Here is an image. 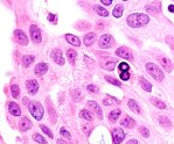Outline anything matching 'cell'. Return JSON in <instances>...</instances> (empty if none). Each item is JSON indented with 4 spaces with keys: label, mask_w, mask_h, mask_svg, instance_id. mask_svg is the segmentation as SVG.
I'll return each mask as SVG.
<instances>
[{
    "label": "cell",
    "mask_w": 174,
    "mask_h": 144,
    "mask_svg": "<svg viewBox=\"0 0 174 144\" xmlns=\"http://www.w3.org/2000/svg\"><path fill=\"white\" fill-rule=\"evenodd\" d=\"M148 21H150V18L144 13H133V14L129 15L126 19L127 25L132 28L144 27L145 25L148 23Z\"/></svg>",
    "instance_id": "6da1fadb"
},
{
    "label": "cell",
    "mask_w": 174,
    "mask_h": 144,
    "mask_svg": "<svg viewBox=\"0 0 174 144\" xmlns=\"http://www.w3.org/2000/svg\"><path fill=\"white\" fill-rule=\"evenodd\" d=\"M145 67H146V71L151 75V77L154 78V80H157L159 83L164 80V72H162V70L159 66H157L154 63H147L145 65Z\"/></svg>",
    "instance_id": "7a4b0ae2"
},
{
    "label": "cell",
    "mask_w": 174,
    "mask_h": 144,
    "mask_svg": "<svg viewBox=\"0 0 174 144\" xmlns=\"http://www.w3.org/2000/svg\"><path fill=\"white\" fill-rule=\"evenodd\" d=\"M28 109L31 112V114L33 115V117L38 121H40L43 117V107L39 101H28Z\"/></svg>",
    "instance_id": "3957f363"
},
{
    "label": "cell",
    "mask_w": 174,
    "mask_h": 144,
    "mask_svg": "<svg viewBox=\"0 0 174 144\" xmlns=\"http://www.w3.org/2000/svg\"><path fill=\"white\" fill-rule=\"evenodd\" d=\"M115 43V40L111 35L109 34H104L100 37V41H98V44H100V48L101 49H109Z\"/></svg>",
    "instance_id": "277c9868"
},
{
    "label": "cell",
    "mask_w": 174,
    "mask_h": 144,
    "mask_svg": "<svg viewBox=\"0 0 174 144\" xmlns=\"http://www.w3.org/2000/svg\"><path fill=\"white\" fill-rule=\"evenodd\" d=\"M125 136H126V134L123 131L122 128H116L112 130V139H113L115 144H120L124 141Z\"/></svg>",
    "instance_id": "5b68a950"
},
{
    "label": "cell",
    "mask_w": 174,
    "mask_h": 144,
    "mask_svg": "<svg viewBox=\"0 0 174 144\" xmlns=\"http://www.w3.org/2000/svg\"><path fill=\"white\" fill-rule=\"evenodd\" d=\"M31 37H32V40H33L34 43H40L42 41L41 30L38 28L36 25H32L31 26Z\"/></svg>",
    "instance_id": "8992f818"
},
{
    "label": "cell",
    "mask_w": 174,
    "mask_h": 144,
    "mask_svg": "<svg viewBox=\"0 0 174 144\" xmlns=\"http://www.w3.org/2000/svg\"><path fill=\"white\" fill-rule=\"evenodd\" d=\"M14 37H15V40L19 44H21V45H27L28 44V37L22 30H20V29L14 30Z\"/></svg>",
    "instance_id": "52a82bcc"
},
{
    "label": "cell",
    "mask_w": 174,
    "mask_h": 144,
    "mask_svg": "<svg viewBox=\"0 0 174 144\" xmlns=\"http://www.w3.org/2000/svg\"><path fill=\"white\" fill-rule=\"evenodd\" d=\"M53 60L57 64V65H63L64 64V58H63V55H62V50L61 49H54L50 53Z\"/></svg>",
    "instance_id": "ba28073f"
},
{
    "label": "cell",
    "mask_w": 174,
    "mask_h": 144,
    "mask_svg": "<svg viewBox=\"0 0 174 144\" xmlns=\"http://www.w3.org/2000/svg\"><path fill=\"white\" fill-rule=\"evenodd\" d=\"M26 88H27V92L32 95L36 94L38 90H39V83L35 80V79H31V80H27L26 83Z\"/></svg>",
    "instance_id": "9c48e42d"
},
{
    "label": "cell",
    "mask_w": 174,
    "mask_h": 144,
    "mask_svg": "<svg viewBox=\"0 0 174 144\" xmlns=\"http://www.w3.org/2000/svg\"><path fill=\"white\" fill-rule=\"evenodd\" d=\"M116 55H117L118 57H120V58H126V59H129V60H133L132 53H131L130 50H129L127 48H125V47H122V48L117 49V50H116Z\"/></svg>",
    "instance_id": "30bf717a"
},
{
    "label": "cell",
    "mask_w": 174,
    "mask_h": 144,
    "mask_svg": "<svg viewBox=\"0 0 174 144\" xmlns=\"http://www.w3.org/2000/svg\"><path fill=\"white\" fill-rule=\"evenodd\" d=\"M48 71V64L46 63H39L35 69H34V73L39 77H42L43 75H46V72Z\"/></svg>",
    "instance_id": "8fae6325"
},
{
    "label": "cell",
    "mask_w": 174,
    "mask_h": 144,
    "mask_svg": "<svg viewBox=\"0 0 174 144\" xmlns=\"http://www.w3.org/2000/svg\"><path fill=\"white\" fill-rule=\"evenodd\" d=\"M88 106L96 113V115H97V117H98V120H102L103 119V112H102V109H101V107L98 106V104L97 102H95V101H93V100H90V101H88Z\"/></svg>",
    "instance_id": "7c38bea8"
},
{
    "label": "cell",
    "mask_w": 174,
    "mask_h": 144,
    "mask_svg": "<svg viewBox=\"0 0 174 144\" xmlns=\"http://www.w3.org/2000/svg\"><path fill=\"white\" fill-rule=\"evenodd\" d=\"M97 40V35L95 33H89L84 36V44L86 47H91Z\"/></svg>",
    "instance_id": "4fadbf2b"
},
{
    "label": "cell",
    "mask_w": 174,
    "mask_h": 144,
    "mask_svg": "<svg viewBox=\"0 0 174 144\" xmlns=\"http://www.w3.org/2000/svg\"><path fill=\"white\" fill-rule=\"evenodd\" d=\"M32 127H33L32 121H31L28 117L24 116V117L21 119V121H20V129H21L22 131H27V130H29Z\"/></svg>",
    "instance_id": "5bb4252c"
},
{
    "label": "cell",
    "mask_w": 174,
    "mask_h": 144,
    "mask_svg": "<svg viewBox=\"0 0 174 144\" xmlns=\"http://www.w3.org/2000/svg\"><path fill=\"white\" fill-rule=\"evenodd\" d=\"M158 60L167 72H172V62H171V59H168L166 57H160V58H158Z\"/></svg>",
    "instance_id": "9a60e30c"
},
{
    "label": "cell",
    "mask_w": 174,
    "mask_h": 144,
    "mask_svg": "<svg viewBox=\"0 0 174 144\" xmlns=\"http://www.w3.org/2000/svg\"><path fill=\"white\" fill-rule=\"evenodd\" d=\"M8 110L13 116H20L21 115V109H20L19 105H17L15 102H10L8 104Z\"/></svg>",
    "instance_id": "2e32d148"
},
{
    "label": "cell",
    "mask_w": 174,
    "mask_h": 144,
    "mask_svg": "<svg viewBox=\"0 0 174 144\" xmlns=\"http://www.w3.org/2000/svg\"><path fill=\"white\" fill-rule=\"evenodd\" d=\"M127 106H129V108H130L133 113H136V114H140V113H141V109H140V107H139V105H138V102H137L136 100L130 99V100L127 101Z\"/></svg>",
    "instance_id": "e0dca14e"
},
{
    "label": "cell",
    "mask_w": 174,
    "mask_h": 144,
    "mask_svg": "<svg viewBox=\"0 0 174 144\" xmlns=\"http://www.w3.org/2000/svg\"><path fill=\"white\" fill-rule=\"evenodd\" d=\"M120 125L131 129V128H133V127L136 125V121H134L133 119H131L130 116H125V117L120 121Z\"/></svg>",
    "instance_id": "ac0fdd59"
},
{
    "label": "cell",
    "mask_w": 174,
    "mask_h": 144,
    "mask_svg": "<svg viewBox=\"0 0 174 144\" xmlns=\"http://www.w3.org/2000/svg\"><path fill=\"white\" fill-rule=\"evenodd\" d=\"M65 40H67L71 45H74V47H79V45H81L79 38L76 37V36L72 35V34H67V35H65Z\"/></svg>",
    "instance_id": "d6986e66"
},
{
    "label": "cell",
    "mask_w": 174,
    "mask_h": 144,
    "mask_svg": "<svg viewBox=\"0 0 174 144\" xmlns=\"http://www.w3.org/2000/svg\"><path fill=\"white\" fill-rule=\"evenodd\" d=\"M139 84H140V86H141V88L144 91H146V92H151L152 91V84L150 82H147L144 77L139 78Z\"/></svg>",
    "instance_id": "ffe728a7"
},
{
    "label": "cell",
    "mask_w": 174,
    "mask_h": 144,
    "mask_svg": "<svg viewBox=\"0 0 174 144\" xmlns=\"http://www.w3.org/2000/svg\"><path fill=\"white\" fill-rule=\"evenodd\" d=\"M79 116H81L82 119L86 120V121H89V122H91V121L94 120V116H93V114H91V112H90L89 109H82V110L79 112Z\"/></svg>",
    "instance_id": "44dd1931"
},
{
    "label": "cell",
    "mask_w": 174,
    "mask_h": 144,
    "mask_svg": "<svg viewBox=\"0 0 174 144\" xmlns=\"http://www.w3.org/2000/svg\"><path fill=\"white\" fill-rule=\"evenodd\" d=\"M70 95H71V99H72L75 102H78V101H81V100L83 99V94H82V92H81L79 90H74V91H71V92H70Z\"/></svg>",
    "instance_id": "7402d4cb"
},
{
    "label": "cell",
    "mask_w": 174,
    "mask_h": 144,
    "mask_svg": "<svg viewBox=\"0 0 174 144\" xmlns=\"http://www.w3.org/2000/svg\"><path fill=\"white\" fill-rule=\"evenodd\" d=\"M159 123L162 125V127H165V128H167V129H169L171 127H172V121L167 117V116H159Z\"/></svg>",
    "instance_id": "603a6c76"
},
{
    "label": "cell",
    "mask_w": 174,
    "mask_h": 144,
    "mask_svg": "<svg viewBox=\"0 0 174 144\" xmlns=\"http://www.w3.org/2000/svg\"><path fill=\"white\" fill-rule=\"evenodd\" d=\"M67 57H68L69 63H70V64H74V63H75V60H76V58H77V53H76V51H75V50L69 49V50L67 51Z\"/></svg>",
    "instance_id": "cb8c5ba5"
},
{
    "label": "cell",
    "mask_w": 174,
    "mask_h": 144,
    "mask_svg": "<svg viewBox=\"0 0 174 144\" xmlns=\"http://www.w3.org/2000/svg\"><path fill=\"white\" fill-rule=\"evenodd\" d=\"M34 60H35V57H34V56H31V55L24 56V58H22V65H24V67H28Z\"/></svg>",
    "instance_id": "d4e9b609"
},
{
    "label": "cell",
    "mask_w": 174,
    "mask_h": 144,
    "mask_svg": "<svg viewBox=\"0 0 174 144\" xmlns=\"http://www.w3.org/2000/svg\"><path fill=\"white\" fill-rule=\"evenodd\" d=\"M120 114H122L120 109H115V110H112V112L109 114V119H110V121H111V122H117V120L119 119Z\"/></svg>",
    "instance_id": "484cf974"
},
{
    "label": "cell",
    "mask_w": 174,
    "mask_h": 144,
    "mask_svg": "<svg viewBox=\"0 0 174 144\" xmlns=\"http://www.w3.org/2000/svg\"><path fill=\"white\" fill-rule=\"evenodd\" d=\"M94 10L96 11V13H97L98 15H101V16H103V18H106V16L109 15V12H108L105 8H103V7L98 6V5H95V6H94Z\"/></svg>",
    "instance_id": "4316f807"
},
{
    "label": "cell",
    "mask_w": 174,
    "mask_h": 144,
    "mask_svg": "<svg viewBox=\"0 0 174 144\" xmlns=\"http://www.w3.org/2000/svg\"><path fill=\"white\" fill-rule=\"evenodd\" d=\"M116 104H119V100H117L116 98L110 97V95L103 100V105H105V106H112V105H116Z\"/></svg>",
    "instance_id": "83f0119b"
},
{
    "label": "cell",
    "mask_w": 174,
    "mask_h": 144,
    "mask_svg": "<svg viewBox=\"0 0 174 144\" xmlns=\"http://www.w3.org/2000/svg\"><path fill=\"white\" fill-rule=\"evenodd\" d=\"M123 12H124V7L123 5H117L115 8H113V16L115 18H120L123 15Z\"/></svg>",
    "instance_id": "f1b7e54d"
},
{
    "label": "cell",
    "mask_w": 174,
    "mask_h": 144,
    "mask_svg": "<svg viewBox=\"0 0 174 144\" xmlns=\"http://www.w3.org/2000/svg\"><path fill=\"white\" fill-rule=\"evenodd\" d=\"M151 102H152L157 108H160V109H165V108H166V104L162 102V101H160V100L157 99V98H151Z\"/></svg>",
    "instance_id": "f546056e"
},
{
    "label": "cell",
    "mask_w": 174,
    "mask_h": 144,
    "mask_svg": "<svg viewBox=\"0 0 174 144\" xmlns=\"http://www.w3.org/2000/svg\"><path fill=\"white\" fill-rule=\"evenodd\" d=\"M48 112H49V119H50V121H52V123L54 124L55 122H56V119H57V116H56V113H55V110H54V108H53V106H48Z\"/></svg>",
    "instance_id": "4dcf8cb0"
},
{
    "label": "cell",
    "mask_w": 174,
    "mask_h": 144,
    "mask_svg": "<svg viewBox=\"0 0 174 144\" xmlns=\"http://www.w3.org/2000/svg\"><path fill=\"white\" fill-rule=\"evenodd\" d=\"M33 139L36 143H40V144H48V142L46 141V138L42 137V135H40V134H34L33 135Z\"/></svg>",
    "instance_id": "1f68e13d"
},
{
    "label": "cell",
    "mask_w": 174,
    "mask_h": 144,
    "mask_svg": "<svg viewBox=\"0 0 174 144\" xmlns=\"http://www.w3.org/2000/svg\"><path fill=\"white\" fill-rule=\"evenodd\" d=\"M11 93H12V97L13 98H19V95H20V88H19V86L18 85H12L11 86Z\"/></svg>",
    "instance_id": "d6a6232c"
},
{
    "label": "cell",
    "mask_w": 174,
    "mask_h": 144,
    "mask_svg": "<svg viewBox=\"0 0 174 144\" xmlns=\"http://www.w3.org/2000/svg\"><path fill=\"white\" fill-rule=\"evenodd\" d=\"M101 65L103 66V69H106V70H109V71H112L113 69H115V66H116V62H106V63H101Z\"/></svg>",
    "instance_id": "836d02e7"
},
{
    "label": "cell",
    "mask_w": 174,
    "mask_h": 144,
    "mask_svg": "<svg viewBox=\"0 0 174 144\" xmlns=\"http://www.w3.org/2000/svg\"><path fill=\"white\" fill-rule=\"evenodd\" d=\"M105 80H106L108 83H111V84L116 85V86H122V83H120L119 80H117V79L112 78V77H109V76H106V77H105Z\"/></svg>",
    "instance_id": "e575fe53"
},
{
    "label": "cell",
    "mask_w": 174,
    "mask_h": 144,
    "mask_svg": "<svg viewBox=\"0 0 174 144\" xmlns=\"http://www.w3.org/2000/svg\"><path fill=\"white\" fill-rule=\"evenodd\" d=\"M139 132H140V135H141L143 137H145V138H147V137L150 136V131H148V129L145 128V127H140V128H139Z\"/></svg>",
    "instance_id": "d590c367"
},
{
    "label": "cell",
    "mask_w": 174,
    "mask_h": 144,
    "mask_svg": "<svg viewBox=\"0 0 174 144\" xmlns=\"http://www.w3.org/2000/svg\"><path fill=\"white\" fill-rule=\"evenodd\" d=\"M40 128L42 129V131H43V132H46V135H47V136H49L50 138H53V132L50 131V129H49L48 127H46V125H43V124H40Z\"/></svg>",
    "instance_id": "8d00e7d4"
},
{
    "label": "cell",
    "mask_w": 174,
    "mask_h": 144,
    "mask_svg": "<svg viewBox=\"0 0 174 144\" xmlns=\"http://www.w3.org/2000/svg\"><path fill=\"white\" fill-rule=\"evenodd\" d=\"M60 134H61L63 137H65L67 139H71V135H70V132H69L68 130H65L64 128H61V129H60Z\"/></svg>",
    "instance_id": "74e56055"
},
{
    "label": "cell",
    "mask_w": 174,
    "mask_h": 144,
    "mask_svg": "<svg viewBox=\"0 0 174 144\" xmlns=\"http://www.w3.org/2000/svg\"><path fill=\"white\" fill-rule=\"evenodd\" d=\"M82 129H83V132H85V135H89V134L91 132L93 127L89 125V123H86V124H83V125H82Z\"/></svg>",
    "instance_id": "f35d334b"
},
{
    "label": "cell",
    "mask_w": 174,
    "mask_h": 144,
    "mask_svg": "<svg viewBox=\"0 0 174 144\" xmlns=\"http://www.w3.org/2000/svg\"><path fill=\"white\" fill-rule=\"evenodd\" d=\"M86 90H88L89 92H91V93H98V87L95 86V85H93V84L86 86Z\"/></svg>",
    "instance_id": "ab89813d"
},
{
    "label": "cell",
    "mask_w": 174,
    "mask_h": 144,
    "mask_svg": "<svg viewBox=\"0 0 174 144\" xmlns=\"http://www.w3.org/2000/svg\"><path fill=\"white\" fill-rule=\"evenodd\" d=\"M119 77H120L122 80H129L130 79V73H129L127 71H125V72H122Z\"/></svg>",
    "instance_id": "60d3db41"
},
{
    "label": "cell",
    "mask_w": 174,
    "mask_h": 144,
    "mask_svg": "<svg viewBox=\"0 0 174 144\" xmlns=\"http://www.w3.org/2000/svg\"><path fill=\"white\" fill-rule=\"evenodd\" d=\"M119 70H120L122 72H125V71H127V70H129V65H127L126 63H124V62H123V63H120V64H119Z\"/></svg>",
    "instance_id": "b9f144b4"
},
{
    "label": "cell",
    "mask_w": 174,
    "mask_h": 144,
    "mask_svg": "<svg viewBox=\"0 0 174 144\" xmlns=\"http://www.w3.org/2000/svg\"><path fill=\"white\" fill-rule=\"evenodd\" d=\"M56 19H57V15H54V14H48V20L53 23H56Z\"/></svg>",
    "instance_id": "7bdbcfd3"
},
{
    "label": "cell",
    "mask_w": 174,
    "mask_h": 144,
    "mask_svg": "<svg viewBox=\"0 0 174 144\" xmlns=\"http://www.w3.org/2000/svg\"><path fill=\"white\" fill-rule=\"evenodd\" d=\"M101 3H103L104 5H111V3H112V0H101Z\"/></svg>",
    "instance_id": "ee69618b"
},
{
    "label": "cell",
    "mask_w": 174,
    "mask_h": 144,
    "mask_svg": "<svg viewBox=\"0 0 174 144\" xmlns=\"http://www.w3.org/2000/svg\"><path fill=\"white\" fill-rule=\"evenodd\" d=\"M126 144H138V141H137V139H131V141H129Z\"/></svg>",
    "instance_id": "f6af8a7d"
},
{
    "label": "cell",
    "mask_w": 174,
    "mask_h": 144,
    "mask_svg": "<svg viewBox=\"0 0 174 144\" xmlns=\"http://www.w3.org/2000/svg\"><path fill=\"white\" fill-rule=\"evenodd\" d=\"M168 11H169L171 13H173V12H174V6H173V5H169V6H168Z\"/></svg>",
    "instance_id": "bcb514c9"
},
{
    "label": "cell",
    "mask_w": 174,
    "mask_h": 144,
    "mask_svg": "<svg viewBox=\"0 0 174 144\" xmlns=\"http://www.w3.org/2000/svg\"><path fill=\"white\" fill-rule=\"evenodd\" d=\"M57 144H65V142L63 139H57Z\"/></svg>",
    "instance_id": "7dc6e473"
},
{
    "label": "cell",
    "mask_w": 174,
    "mask_h": 144,
    "mask_svg": "<svg viewBox=\"0 0 174 144\" xmlns=\"http://www.w3.org/2000/svg\"><path fill=\"white\" fill-rule=\"evenodd\" d=\"M22 102H24V104H28V100L25 98V99H22Z\"/></svg>",
    "instance_id": "c3c4849f"
}]
</instances>
